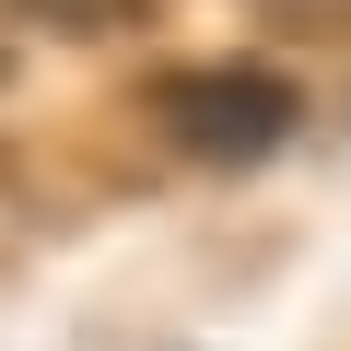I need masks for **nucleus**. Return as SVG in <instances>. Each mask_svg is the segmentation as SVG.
I'll list each match as a JSON object with an SVG mask.
<instances>
[{
	"mask_svg": "<svg viewBox=\"0 0 351 351\" xmlns=\"http://www.w3.org/2000/svg\"><path fill=\"white\" fill-rule=\"evenodd\" d=\"M152 117L188 164H269L293 129H304V94L258 59H199V71H164L152 82Z\"/></svg>",
	"mask_w": 351,
	"mask_h": 351,
	"instance_id": "obj_1",
	"label": "nucleus"
}]
</instances>
